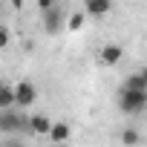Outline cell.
Wrapping results in <instances>:
<instances>
[{
    "label": "cell",
    "mask_w": 147,
    "mask_h": 147,
    "mask_svg": "<svg viewBox=\"0 0 147 147\" xmlns=\"http://www.w3.org/2000/svg\"><path fill=\"white\" fill-rule=\"evenodd\" d=\"M118 110L124 115H138L147 110V90H124L118 92Z\"/></svg>",
    "instance_id": "6da1fadb"
},
{
    "label": "cell",
    "mask_w": 147,
    "mask_h": 147,
    "mask_svg": "<svg viewBox=\"0 0 147 147\" xmlns=\"http://www.w3.org/2000/svg\"><path fill=\"white\" fill-rule=\"evenodd\" d=\"M0 130H3V133L29 130V115H20V113H15V110H3V113H0Z\"/></svg>",
    "instance_id": "7a4b0ae2"
},
{
    "label": "cell",
    "mask_w": 147,
    "mask_h": 147,
    "mask_svg": "<svg viewBox=\"0 0 147 147\" xmlns=\"http://www.w3.org/2000/svg\"><path fill=\"white\" fill-rule=\"evenodd\" d=\"M15 95H18V107H32L38 101V90L32 81H20L15 84Z\"/></svg>",
    "instance_id": "3957f363"
},
{
    "label": "cell",
    "mask_w": 147,
    "mask_h": 147,
    "mask_svg": "<svg viewBox=\"0 0 147 147\" xmlns=\"http://www.w3.org/2000/svg\"><path fill=\"white\" fill-rule=\"evenodd\" d=\"M52 127H55V121H52L46 113H35V115H29V133H32V136H49Z\"/></svg>",
    "instance_id": "277c9868"
},
{
    "label": "cell",
    "mask_w": 147,
    "mask_h": 147,
    "mask_svg": "<svg viewBox=\"0 0 147 147\" xmlns=\"http://www.w3.org/2000/svg\"><path fill=\"white\" fill-rule=\"evenodd\" d=\"M66 26V18H63V12L58 9V6H52L49 12H43V29L49 32V35H55V32H61Z\"/></svg>",
    "instance_id": "5b68a950"
},
{
    "label": "cell",
    "mask_w": 147,
    "mask_h": 147,
    "mask_svg": "<svg viewBox=\"0 0 147 147\" xmlns=\"http://www.w3.org/2000/svg\"><path fill=\"white\" fill-rule=\"evenodd\" d=\"M121 58H124V49H121L118 43H107V46L98 49V61H101L104 66H115Z\"/></svg>",
    "instance_id": "8992f818"
},
{
    "label": "cell",
    "mask_w": 147,
    "mask_h": 147,
    "mask_svg": "<svg viewBox=\"0 0 147 147\" xmlns=\"http://www.w3.org/2000/svg\"><path fill=\"white\" fill-rule=\"evenodd\" d=\"M84 12L92 18H104L113 12V0H84Z\"/></svg>",
    "instance_id": "52a82bcc"
},
{
    "label": "cell",
    "mask_w": 147,
    "mask_h": 147,
    "mask_svg": "<svg viewBox=\"0 0 147 147\" xmlns=\"http://www.w3.org/2000/svg\"><path fill=\"white\" fill-rule=\"evenodd\" d=\"M72 138V127L66 124V121H55V127H52V133H49V141L52 144H66Z\"/></svg>",
    "instance_id": "ba28073f"
},
{
    "label": "cell",
    "mask_w": 147,
    "mask_h": 147,
    "mask_svg": "<svg viewBox=\"0 0 147 147\" xmlns=\"http://www.w3.org/2000/svg\"><path fill=\"white\" fill-rule=\"evenodd\" d=\"M0 107H3V110H15L18 107L15 84H0Z\"/></svg>",
    "instance_id": "9c48e42d"
},
{
    "label": "cell",
    "mask_w": 147,
    "mask_h": 147,
    "mask_svg": "<svg viewBox=\"0 0 147 147\" xmlns=\"http://www.w3.org/2000/svg\"><path fill=\"white\" fill-rule=\"evenodd\" d=\"M121 144H124V147H141V133H138L136 127L121 130Z\"/></svg>",
    "instance_id": "30bf717a"
},
{
    "label": "cell",
    "mask_w": 147,
    "mask_h": 147,
    "mask_svg": "<svg viewBox=\"0 0 147 147\" xmlns=\"http://www.w3.org/2000/svg\"><path fill=\"white\" fill-rule=\"evenodd\" d=\"M84 23H87V12H75V15L66 18V29H69V32H81Z\"/></svg>",
    "instance_id": "8fae6325"
},
{
    "label": "cell",
    "mask_w": 147,
    "mask_h": 147,
    "mask_svg": "<svg viewBox=\"0 0 147 147\" xmlns=\"http://www.w3.org/2000/svg\"><path fill=\"white\" fill-rule=\"evenodd\" d=\"M121 87H124V90H147V84H144V78L138 75V72H133V75H127Z\"/></svg>",
    "instance_id": "7c38bea8"
},
{
    "label": "cell",
    "mask_w": 147,
    "mask_h": 147,
    "mask_svg": "<svg viewBox=\"0 0 147 147\" xmlns=\"http://www.w3.org/2000/svg\"><path fill=\"white\" fill-rule=\"evenodd\" d=\"M35 3H38V9H40V12H49V9L55 6V0H35Z\"/></svg>",
    "instance_id": "4fadbf2b"
},
{
    "label": "cell",
    "mask_w": 147,
    "mask_h": 147,
    "mask_svg": "<svg viewBox=\"0 0 147 147\" xmlns=\"http://www.w3.org/2000/svg\"><path fill=\"white\" fill-rule=\"evenodd\" d=\"M0 46H9V29L6 26L0 29Z\"/></svg>",
    "instance_id": "5bb4252c"
},
{
    "label": "cell",
    "mask_w": 147,
    "mask_h": 147,
    "mask_svg": "<svg viewBox=\"0 0 147 147\" xmlns=\"http://www.w3.org/2000/svg\"><path fill=\"white\" fill-rule=\"evenodd\" d=\"M138 75H141V78H144V84H147V66H141V69H138Z\"/></svg>",
    "instance_id": "9a60e30c"
},
{
    "label": "cell",
    "mask_w": 147,
    "mask_h": 147,
    "mask_svg": "<svg viewBox=\"0 0 147 147\" xmlns=\"http://www.w3.org/2000/svg\"><path fill=\"white\" fill-rule=\"evenodd\" d=\"M6 147H23V144H6Z\"/></svg>",
    "instance_id": "2e32d148"
},
{
    "label": "cell",
    "mask_w": 147,
    "mask_h": 147,
    "mask_svg": "<svg viewBox=\"0 0 147 147\" xmlns=\"http://www.w3.org/2000/svg\"><path fill=\"white\" fill-rule=\"evenodd\" d=\"M52 147H61V144H52Z\"/></svg>",
    "instance_id": "e0dca14e"
}]
</instances>
